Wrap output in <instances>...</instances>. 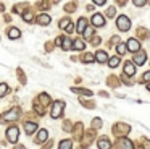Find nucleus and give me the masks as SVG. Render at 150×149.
<instances>
[{"instance_id": "21", "label": "nucleus", "mask_w": 150, "mask_h": 149, "mask_svg": "<svg viewBox=\"0 0 150 149\" xmlns=\"http://www.w3.org/2000/svg\"><path fill=\"white\" fill-rule=\"evenodd\" d=\"M7 91H8L7 83H0V97H2V96H5V94H7Z\"/></svg>"}, {"instance_id": "7", "label": "nucleus", "mask_w": 150, "mask_h": 149, "mask_svg": "<svg viewBox=\"0 0 150 149\" xmlns=\"http://www.w3.org/2000/svg\"><path fill=\"white\" fill-rule=\"evenodd\" d=\"M18 115H20V112H18V109H13V110H10L8 113H5L4 115V120H16L18 118Z\"/></svg>"}, {"instance_id": "30", "label": "nucleus", "mask_w": 150, "mask_h": 149, "mask_svg": "<svg viewBox=\"0 0 150 149\" xmlns=\"http://www.w3.org/2000/svg\"><path fill=\"white\" fill-rule=\"evenodd\" d=\"M105 0H95V5H103Z\"/></svg>"}, {"instance_id": "26", "label": "nucleus", "mask_w": 150, "mask_h": 149, "mask_svg": "<svg viewBox=\"0 0 150 149\" xmlns=\"http://www.w3.org/2000/svg\"><path fill=\"white\" fill-rule=\"evenodd\" d=\"M23 18L26 19V21H29V23L33 21V15H31L29 11H26V13H24V15H23Z\"/></svg>"}, {"instance_id": "1", "label": "nucleus", "mask_w": 150, "mask_h": 149, "mask_svg": "<svg viewBox=\"0 0 150 149\" xmlns=\"http://www.w3.org/2000/svg\"><path fill=\"white\" fill-rule=\"evenodd\" d=\"M63 109H65V102H63V100H55V102H53V107H52V112H50L52 118H58L63 113Z\"/></svg>"}, {"instance_id": "29", "label": "nucleus", "mask_w": 150, "mask_h": 149, "mask_svg": "<svg viewBox=\"0 0 150 149\" xmlns=\"http://www.w3.org/2000/svg\"><path fill=\"white\" fill-rule=\"evenodd\" d=\"M144 80H145V81H150V71H147V73L144 74Z\"/></svg>"}, {"instance_id": "11", "label": "nucleus", "mask_w": 150, "mask_h": 149, "mask_svg": "<svg viewBox=\"0 0 150 149\" xmlns=\"http://www.w3.org/2000/svg\"><path fill=\"white\" fill-rule=\"evenodd\" d=\"M124 73H126L127 76H132V74L136 73V67H134V63H131V62H127V63L124 65Z\"/></svg>"}, {"instance_id": "3", "label": "nucleus", "mask_w": 150, "mask_h": 149, "mask_svg": "<svg viewBox=\"0 0 150 149\" xmlns=\"http://www.w3.org/2000/svg\"><path fill=\"white\" fill-rule=\"evenodd\" d=\"M18 135H20V130H18L16 126H10V128L7 130V138H8V141H11V143L18 141Z\"/></svg>"}, {"instance_id": "27", "label": "nucleus", "mask_w": 150, "mask_h": 149, "mask_svg": "<svg viewBox=\"0 0 150 149\" xmlns=\"http://www.w3.org/2000/svg\"><path fill=\"white\" fill-rule=\"evenodd\" d=\"M134 5H136V6H144V5H145V2H144V0H137V2H134Z\"/></svg>"}, {"instance_id": "28", "label": "nucleus", "mask_w": 150, "mask_h": 149, "mask_svg": "<svg viewBox=\"0 0 150 149\" xmlns=\"http://www.w3.org/2000/svg\"><path fill=\"white\" fill-rule=\"evenodd\" d=\"M107 15H108V16H113V15H115V8H108V10H107Z\"/></svg>"}, {"instance_id": "24", "label": "nucleus", "mask_w": 150, "mask_h": 149, "mask_svg": "<svg viewBox=\"0 0 150 149\" xmlns=\"http://www.w3.org/2000/svg\"><path fill=\"white\" fill-rule=\"evenodd\" d=\"M40 99H42V102L45 104V105L50 102V99H49V96H47V94H40Z\"/></svg>"}, {"instance_id": "23", "label": "nucleus", "mask_w": 150, "mask_h": 149, "mask_svg": "<svg viewBox=\"0 0 150 149\" xmlns=\"http://www.w3.org/2000/svg\"><path fill=\"white\" fill-rule=\"evenodd\" d=\"M69 24H71V21H69L68 18H65V19H62V23H60V28H62V29H66Z\"/></svg>"}, {"instance_id": "33", "label": "nucleus", "mask_w": 150, "mask_h": 149, "mask_svg": "<svg viewBox=\"0 0 150 149\" xmlns=\"http://www.w3.org/2000/svg\"><path fill=\"white\" fill-rule=\"evenodd\" d=\"M147 89H149V91H150V84H149V86H147Z\"/></svg>"}, {"instance_id": "31", "label": "nucleus", "mask_w": 150, "mask_h": 149, "mask_svg": "<svg viewBox=\"0 0 150 149\" xmlns=\"http://www.w3.org/2000/svg\"><path fill=\"white\" fill-rule=\"evenodd\" d=\"M66 31H68V32H71V31H73V23L68 26V28H66Z\"/></svg>"}, {"instance_id": "32", "label": "nucleus", "mask_w": 150, "mask_h": 149, "mask_svg": "<svg viewBox=\"0 0 150 149\" xmlns=\"http://www.w3.org/2000/svg\"><path fill=\"white\" fill-rule=\"evenodd\" d=\"M16 149H24V148H23V146H20V148H16Z\"/></svg>"}, {"instance_id": "10", "label": "nucleus", "mask_w": 150, "mask_h": 149, "mask_svg": "<svg viewBox=\"0 0 150 149\" xmlns=\"http://www.w3.org/2000/svg\"><path fill=\"white\" fill-rule=\"evenodd\" d=\"M47 138H49V131H47V130H40L37 138H36V143H45Z\"/></svg>"}, {"instance_id": "25", "label": "nucleus", "mask_w": 150, "mask_h": 149, "mask_svg": "<svg viewBox=\"0 0 150 149\" xmlns=\"http://www.w3.org/2000/svg\"><path fill=\"white\" fill-rule=\"evenodd\" d=\"M92 34H94V29H92V28H87V29L84 31V36H86V37H91Z\"/></svg>"}, {"instance_id": "15", "label": "nucleus", "mask_w": 150, "mask_h": 149, "mask_svg": "<svg viewBox=\"0 0 150 149\" xmlns=\"http://www.w3.org/2000/svg\"><path fill=\"white\" fill-rule=\"evenodd\" d=\"M21 36V32H20V29L18 28H11L10 31H8V37L10 39H18Z\"/></svg>"}, {"instance_id": "2", "label": "nucleus", "mask_w": 150, "mask_h": 149, "mask_svg": "<svg viewBox=\"0 0 150 149\" xmlns=\"http://www.w3.org/2000/svg\"><path fill=\"white\" fill-rule=\"evenodd\" d=\"M116 26H118V29H120V31H127V29L131 28V23H129V18H127V16H124V15L118 16V21H116Z\"/></svg>"}, {"instance_id": "12", "label": "nucleus", "mask_w": 150, "mask_h": 149, "mask_svg": "<svg viewBox=\"0 0 150 149\" xmlns=\"http://www.w3.org/2000/svg\"><path fill=\"white\" fill-rule=\"evenodd\" d=\"M95 58H97V62H100V63H105V62L108 60V55H107V52L98 50L97 54H95Z\"/></svg>"}, {"instance_id": "13", "label": "nucleus", "mask_w": 150, "mask_h": 149, "mask_svg": "<svg viewBox=\"0 0 150 149\" xmlns=\"http://www.w3.org/2000/svg\"><path fill=\"white\" fill-rule=\"evenodd\" d=\"M97 146L100 149H110V146H111V143L108 141L107 138H102V139H98V143H97Z\"/></svg>"}, {"instance_id": "20", "label": "nucleus", "mask_w": 150, "mask_h": 149, "mask_svg": "<svg viewBox=\"0 0 150 149\" xmlns=\"http://www.w3.org/2000/svg\"><path fill=\"white\" fill-rule=\"evenodd\" d=\"M94 55L92 54H86L84 57H82V62H86V63H92V62H94Z\"/></svg>"}, {"instance_id": "4", "label": "nucleus", "mask_w": 150, "mask_h": 149, "mask_svg": "<svg viewBox=\"0 0 150 149\" xmlns=\"http://www.w3.org/2000/svg\"><path fill=\"white\" fill-rule=\"evenodd\" d=\"M126 47H127V50L134 52V54H137V52L140 50V44H139V41H136V39H129V41L126 42Z\"/></svg>"}, {"instance_id": "22", "label": "nucleus", "mask_w": 150, "mask_h": 149, "mask_svg": "<svg viewBox=\"0 0 150 149\" xmlns=\"http://www.w3.org/2000/svg\"><path fill=\"white\" fill-rule=\"evenodd\" d=\"M126 52H127L126 44H120V45H118V54H120V55H124Z\"/></svg>"}, {"instance_id": "6", "label": "nucleus", "mask_w": 150, "mask_h": 149, "mask_svg": "<svg viewBox=\"0 0 150 149\" xmlns=\"http://www.w3.org/2000/svg\"><path fill=\"white\" fill-rule=\"evenodd\" d=\"M92 24H94V26H103L105 24L103 16H102L100 13H95V15L92 16Z\"/></svg>"}, {"instance_id": "17", "label": "nucleus", "mask_w": 150, "mask_h": 149, "mask_svg": "<svg viewBox=\"0 0 150 149\" xmlns=\"http://www.w3.org/2000/svg\"><path fill=\"white\" fill-rule=\"evenodd\" d=\"M84 47H86V44L81 41V39H76V41L73 42V49H76V50H82Z\"/></svg>"}, {"instance_id": "9", "label": "nucleus", "mask_w": 150, "mask_h": 149, "mask_svg": "<svg viewBox=\"0 0 150 149\" xmlns=\"http://www.w3.org/2000/svg\"><path fill=\"white\" fill-rule=\"evenodd\" d=\"M36 130H37V125L34 122H28L26 125H24V131H26V135H33Z\"/></svg>"}, {"instance_id": "19", "label": "nucleus", "mask_w": 150, "mask_h": 149, "mask_svg": "<svg viewBox=\"0 0 150 149\" xmlns=\"http://www.w3.org/2000/svg\"><path fill=\"white\" fill-rule=\"evenodd\" d=\"M108 65H110V68H116L118 65H120V58H118V57H113V58H110V62H108Z\"/></svg>"}, {"instance_id": "8", "label": "nucleus", "mask_w": 150, "mask_h": 149, "mask_svg": "<svg viewBox=\"0 0 150 149\" xmlns=\"http://www.w3.org/2000/svg\"><path fill=\"white\" fill-rule=\"evenodd\" d=\"M87 29V19L86 18H81L78 21V32L79 34H84V31Z\"/></svg>"}, {"instance_id": "16", "label": "nucleus", "mask_w": 150, "mask_h": 149, "mask_svg": "<svg viewBox=\"0 0 150 149\" xmlns=\"http://www.w3.org/2000/svg\"><path fill=\"white\" fill-rule=\"evenodd\" d=\"M71 45H73V42L69 41L68 37H62V47L65 49V50H69V49H71Z\"/></svg>"}, {"instance_id": "18", "label": "nucleus", "mask_w": 150, "mask_h": 149, "mask_svg": "<svg viewBox=\"0 0 150 149\" xmlns=\"http://www.w3.org/2000/svg\"><path fill=\"white\" fill-rule=\"evenodd\" d=\"M60 149H71V141L69 139H63L60 143Z\"/></svg>"}, {"instance_id": "5", "label": "nucleus", "mask_w": 150, "mask_h": 149, "mask_svg": "<svg viewBox=\"0 0 150 149\" xmlns=\"http://www.w3.org/2000/svg\"><path fill=\"white\" fill-rule=\"evenodd\" d=\"M134 63L136 65H144L145 63V52H142V50H139L137 54H134Z\"/></svg>"}, {"instance_id": "14", "label": "nucleus", "mask_w": 150, "mask_h": 149, "mask_svg": "<svg viewBox=\"0 0 150 149\" xmlns=\"http://www.w3.org/2000/svg\"><path fill=\"white\" fill-rule=\"evenodd\" d=\"M50 21H52V19H50L49 15H40L39 18H37V23H39V24H42V26H47Z\"/></svg>"}]
</instances>
